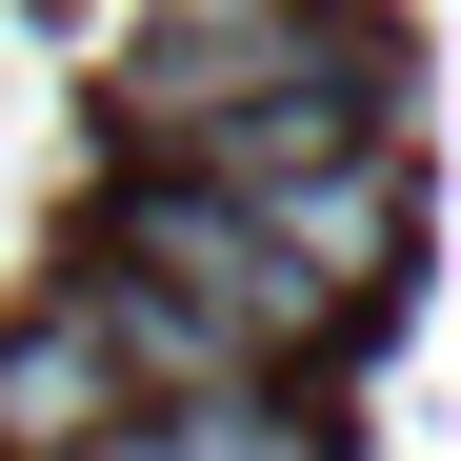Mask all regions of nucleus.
I'll list each match as a JSON object with an SVG mask.
<instances>
[{
    "label": "nucleus",
    "mask_w": 461,
    "mask_h": 461,
    "mask_svg": "<svg viewBox=\"0 0 461 461\" xmlns=\"http://www.w3.org/2000/svg\"><path fill=\"white\" fill-rule=\"evenodd\" d=\"M101 261H140L161 301H201V321L241 341V361H281V341H341V321H321V281L261 241V201H221V181H181V161L121 201V241H101Z\"/></svg>",
    "instance_id": "f257e3e1"
},
{
    "label": "nucleus",
    "mask_w": 461,
    "mask_h": 461,
    "mask_svg": "<svg viewBox=\"0 0 461 461\" xmlns=\"http://www.w3.org/2000/svg\"><path fill=\"white\" fill-rule=\"evenodd\" d=\"M101 421H121V361H101L81 301L0 321V461H101Z\"/></svg>",
    "instance_id": "f03ea898"
}]
</instances>
